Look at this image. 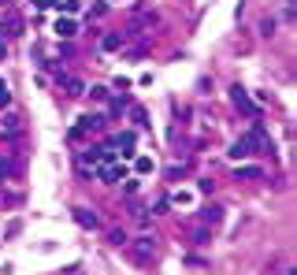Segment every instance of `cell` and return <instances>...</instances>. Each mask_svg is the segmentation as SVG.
I'll return each instance as SVG.
<instances>
[{
    "mask_svg": "<svg viewBox=\"0 0 297 275\" xmlns=\"http://www.w3.org/2000/svg\"><path fill=\"white\" fill-rule=\"evenodd\" d=\"M93 179H101V182H119V179H127V164H123L119 156H108V160H101V164L93 168Z\"/></svg>",
    "mask_w": 297,
    "mask_h": 275,
    "instance_id": "6da1fadb",
    "label": "cell"
},
{
    "mask_svg": "<svg viewBox=\"0 0 297 275\" xmlns=\"http://www.w3.org/2000/svg\"><path fill=\"white\" fill-rule=\"evenodd\" d=\"M134 145H137V138H134L130 131H123V134L112 138V145H108V149H112L115 156H134Z\"/></svg>",
    "mask_w": 297,
    "mask_h": 275,
    "instance_id": "7a4b0ae2",
    "label": "cell"
},
{
    "mask_svg": "<svg viewBox=\"0 0 297 275\" xmlns=\"http://www.w3.org/2000/svg\"><path fill=\"white\" fill-rule=\"evenodd\" d=\"M230 101H234V108H242L245 116H253V119L260 116V108H256L253 101H249V93H245L242 86H230Z\"/></svg>",
    "mask_w": 297,
    "mask_h": 275,
    "instance_id": "3957f363",
    "label": "cell"
},
{
    "mask_svg": "<svg viewBox=\"0 0 297 275\" xmlns=\"http://www.w3.org/2000/svg\"><path fill=\"white\" fill-rule=\"evenodd\" d=\"M249 145H253V153H260V149H271V138H268V131H264V123L256 119L253 126H249Z\"/></svg>",
    "mask_w": 297,
    "mask_h": 275,
    "instance_id": "277c9868",
    "label": "cell"
},
{
    "mask_svg": "<svg viewBox=\"0 0 297 275\" xmlns=\"http://www.w3.org/2000/svg\"><path fill=\"white\" fill-rule=\"evenodd\" d=\"M160 23V15H156L152 8H134V19H130V34H137L142 26H156Z\"/></svg>",
    "mask_w": 297,
    "mask_h": 275,
    "instance_id": "5b68a950",
    "label": "cell"
},
{
    "mask_svg": "<svg viewBox=\"0 0 297 275\" xmlns=\"http://www.w3.org/2000/svg\"><path fill=\"white\" fill-rule=\"evenodd\" d=\"M152 253H156V234H142L134 242V256H137V261H149Z\"/></svg>",
    "mask_w": 297,
    "mask_h": 275,
    "instance_id": "8992f818",
    "label": "cell"
},
{
    "mask_svg": "<svg viewBox=\"0 0 297 275\" xmlns=\"http://www.w3.org/2000/svg\"><path fill=\"white\" fill-rule=\"evenodd\" d=\"M71 212H74V219L82 223L86 231H97V227H101V216H97V212H89V208H82V205H78V208H71Z\"/></svg>",
    "mask_w": 297,
    "mask_h": 275,
    "instance_id": "52a82bcc",
    "label": "cell"
},
{
    "mask_svg": "<svg viewBox=\"0 0 297 275\" xmlns=\"http://www.w3.org/2000/svg\"><path fill=\"white\" fill-rule=\"evenodd\" d=\"M104 123H108V116H101V112H89V116H82L78 131H82V134H89V131H101Z\"/></svg>",
    "mask_w": 297,
    "mask_h": 275,
    "instance_id": "ba28073f",
    "label": "cell"
},
{
    "mask_svg": "<svg viewBox=\"0 0 297 275\" xmlns=\"http://www.w3.org/2000/svg\"><path fill=\"white\" fill-rule=\"evenodd\" d=\"M234 179H242V182L264 179V168H256V164H238V171H234Z\"/></svg>",
    "mask_w": 297,
    "mask_h": 275,
    "instance_id": "9c48e42d",
    "label": "cell"
},
{
    "mask_svg": "<svg viewBox=\"0 0 297 275\" xmlns=\"http://www.w3.org/2000/svg\"><path fill=\"white\" fill-rule=\"evenodd\" d=\"M0 30H4L8 38L23 34V19H19V15H15V11H8V15H4V23H0Z\"/></svg>",
    "mask_w": 297,
    "mask_h": 275,
    "instance_id": "30bf717a",
    "label": "cell"
},
{
    "mask_svg": "<svg viewBox=\"0 0 297 275\" xmlns=\"http://www.w3.org/2000/svg\"><path fill=\"white\" fill-rule=\"evenodd\" d=\"M230 156H234V160H249V156H253V145H249V138H245V134L230 145Z\"/></svg>",
    "mask_w": 297,
    "mask_h": 275,
    "instance_id": "8fae6325",
    "label": "cell"
},
{
    "mask_svg": "<svg viewBox=\"0 0 297 275\" xmlns=\"http://www.w3.org/2000/svg\"><path fill=\"white\" fill-rule=\"evenodd\" d=\"M201 219H205V223H208V227H215V223H220V219H223V205H208V208H205V212H201Z\"/></svg>",
    "mask_w": 297,
    "mask_h": 275,
    "instance_id": "7c38bea8",
    "label": "cell"
},
{
    "mask_svg": "<svg viewBox=\"0 0 297 275\" xmlns=\"http://www.w3.org/2000/svg\"><path fill=\"white\" fill-rule=\"evenodd\" d=\"M56 34L60 38H74L78 34V23L74 19H56Z\"/></svg>",
    "mask_w": 297,
    "mask_h": 275,
    "instance_id": "4fadbf2b",
    "label": "cell"
},
{
    "mask_svg": "<svg viewBox=\"0 0 297 275\" xmlns=\"http://www.w3.org/2000/svg\"><path fill=\"white\" fill-rule=\"evenodd\" d=\"M64 93L67 97H82L86 93V82H82V78H64Z\"/></svg>",
    "mask_w": 297,
    "mask_h": 275,
    "instance_id": "5bb4252c",
    "label": "cell"
},
{
    "mask_svg": "<svg viewBox=\"0 0 297 275\" xmlns=\"http://www.w3.org/2000/svg\"><path fill=\"white\" fill-rule=\"evenodd\" d=\"M108 242H112V246H127V231H123V227H112V231H108Z\"/></svg>",
    "mask_w": 297,
    "mask_h": 275,
    "instance_id": "9a60e30c",
    "label": "cell"
},
{
    "mask_svg": "<svg viewBox=\"0 0 297 275\" xmlns=\"http://www.w3.org/2000/svg\"><path fill=\"white\" fill-rule=\"evenodd\" d=\"M119 45H123V34H108V38L101 41V48H104V52H115Z\"/></svg>",
    "mask_w": 297,
    "mask_h": 275,
    "instance_id": "2e32d148",
    "label": "cell"
},
{
    "mask_svg": "<svg viewBox=\"0 0 297 275\" xmlns=\"http://www.w3.org/2000/svg\"><path fill=\"white\" fill-rule=\"evenodd\" d=\"M193 242H197V246H208V242H212V231H208V227H197V231H193Z\"/></svg>",
    "mask_w": 297,
    "mask_h": 275,
    "instance_id": "e0dca14e",
    "label": "cell"
},
{
    "mask_svg": "<svg viewBox=\"0 0 297 275\" xmlns=\"http://www.w3.org/2000/svg\"><path fill=\"white\" fill-rule=\"evenodd\" d=\"M130 116H134V123H137V126H149V116H145V108H130Z\"/></svg>",
    "mask_w": 297,
    "mask_h": 275,
    "instance_id": "ac0fdd59",
    "label": "cell"
},
{
    "mask_svg": "<svg viewBox=\"0 0 297 275\" xmlns=\"http://www.w3.org/2000/svg\"><path fill=\"white\" fill-rule=\"evenodd\" d=\"M171 201H175V205H190V201H193V193H190V190H179Z\"/></svg>",
    "mask_w": 297,
    "mask_h": 275,
    "instance_id": "d6986e66",
    "label": "cell"
},
{
    "mask_svg": "<svg viewBox=\"0 0 297 275\" xmlns=\"http://www.w3.org/2000/svg\"><path fill=\"white\" fill-rule=\"evenodd\" d=\"M275 26H279L275 19H264V23H260V34H264V38H271V34H275Z\"/></svg>",
    "mask_w": 297,
    "mask_h": 275,
    "instance_id": "ffe728a7",
    "label": "cell"
},
{
    "mask_svg": "<svg viewBox=\"0 0 297 275\" xmlns=\"http://www.w3.org/2000/svg\"><path fill=\"white\" fill-rule=\"evenodd\" d=\"M134 168H137V175H149V171H152V160H149V156H142Z\"/></svg>",
    "mask_w": 297,
    "mask_h": 275,
    "instance_id": "44dd1931",
    "label": "cell"
},
{
    "mask_svg": "<svg viewBox=\"0 0 297 275\" xmlns=\"http://www.w3.org/2000/svg\"><path fill=\"white\" fill-rule=\"evenodd\" d=\"M197 190H201V193H212V190H215V179H201Z\"/></svg>",
    "mask_w": 297,
    "mask_h": 275,
    "instance_id": "7402d4cb",
    "label": "cell"
},
{
    "mask_svg": "<svg viewBox=\"0 0 297 275\" xmlns=\"http://www.w3.org/2000/svg\"><path fill=\"white\" fill-rule=\"evenodd\" d=\"M56 4L64 8V11H78V0H56Z\"/></svg>",
    "mask_w": 297,
    "mask_h": 275,
    "instance_id": "603a6c76",
    "label": "cell"
},
{
    "mask_svg": "<svg viewBox=\"0 0 297 275\" xmlns=\"http://www.w3.org/2000/svg\"><path fill=\"white\" fill-rule=\"evenodd\" d=\"M89 93H93V101H104V97H108V89H104V86H93Z\"/></svg>",
    "mask_w": 297,
    "mask_h": 275,
    "instance_id": "cb8c5ba5",
    "label": "cell"
},
{
    "mask_svg": "<svg viewBox=\"0 0 297 275\" xmlns=\"http://www.w3.org/2000/svg\"><path fill=\"white\" fill-rule=\"evenodd\" d=\"M182 175H186V168H179V164H175V168H167V179H182Z\"/></svg>",
    "mask_w": 297,
    "mask_h": 275,
    "instance_id": "d4e9b609",
    "label": "cell"
},
{
    "mask_svg": "<svg viewBox=\"0 0 297 275\" xmlns=\"http://www.w3.org/2000/svg\"><path fill=\"white\" fill-rule=\"evenodd\" d=\"M8 101H11V93H8V86H4V82H0V108H4Z\"/></svg>",
    "mask_w": 297,
    "mask_h": 275,
    "instance_id": "484cf974",
    "label": "cell"
},
{
    "mask_svg": "<svg viewBox=\"0 0 297 275\" xmlns=\"http://www.w3.org/2000/svg\"><path fill=\"white\" fill-rule=\"evenodd\" d=\"M0 60H4V34H0Z\"/></svg>",
    "mask_w": 297,
    "mask_h": 275,
    "instance_id": "4316f807",
    "label": "cell"
},
{
    "mask_svg": "<svg viewBox=\"0 0 297 275\" xmlns=\"http://www.w3.org/2000/svg\"><path fill=\"white\" fill-rule=\"evenodd\" d=\"M0 4H11V0H0Z\"/></svg>",
    "mask_w": 297,
    "mask_h": 275,
    "instance_id": "83f0119b",
    "label": "cell"
}]
</instances>
